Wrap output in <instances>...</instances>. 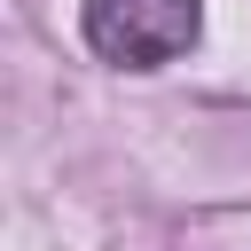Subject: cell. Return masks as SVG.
Segmentation results:
<instances>
[{
	"label": "cell",
	"mask_w": 251,
	"mask_h": 251,
	"mask_svg": "<svg viewBox=\"0 0 251 251\" xmlns=\"http://www.w3.org/2000/svg\"><path fill=\"white\" fill-rule=\"evenodd\" d=\"M204 31V0H86V47L118 71H157L188 55Z\"/></svg>",
	"instance_id": "obj_1"
}]
</instances>
